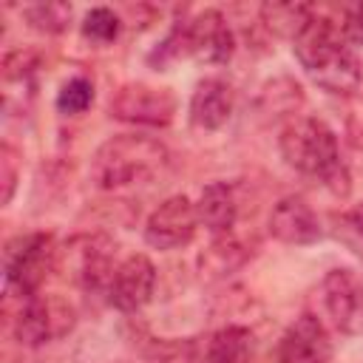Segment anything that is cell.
Segmentation results:
<instances>
[{
	"mask_svg": "<svg viewBox=\"0 0 363 363\" xmlns=\"http://www.w3.org/2000/svg\"><path fill=\"white\" fill-rule=\"evenodd\" d=\"M292 51L312 82L329 94L349 96L363 82V62L343 37L340 23L320 11L292 40Z\"/></svg>",
	"mask_w": 363,
	"mask_h": 363,
	"instance_id": "6da1fadb",
	"label": "cell"
},
{
	"mask_svg": "<svg viewBox=\"0 0 363 363\" xmlns=\"http://www.w3.org/2000/svg\"><path fill=\"white\" fill-rule=\"evenodd\" d=\"M284 162L326 184L332 193L346 196L349 193V167L340 159L337 133L318 116H295L278 139Z\"/></svg>",
	"mask_w": 363,
	"mask_h": 363,
	"instance_id": "7a4b0ae2",
	"label": "cell"
},
{
	"mask_svg": "<svg viewBox=\"0 0 363 363\" xmlns=\"http://www.w3.org/2000/svg\"><path fill=\"white\" fill-rule=\"evenodd\" d=\"M170 153L167 147L142 133H119L105 139L91 159V182L99 190H122L130 184L150 182L164 170Z\"/></svg>",
	"mask_w": 363,
	"mask_h": 363,
	"instance_id": "3957f363",
	"label": "cell"
},
{
	"mask_svg": "<svg viewBox=\"0 0 363 363\" xmlns=\"http://www.w3.org/2000/svg\"><path fill=\"white\" fill-rule=\"evenodd\" d=\"M57 244L48 233H23L3 247V278L9 298H26L40 292L48 272L57 269Z\"/></svg>",
	"mask_w": 363,
	"mask_h": 363,
	"instance_id": "277c9868",
	"label": "cell"
},
{
	"mask_svg": "<svg viewBox=\"0 0 363 363\" xmlns=\"http://www.w3.org/2000/svg\"><path fill=\"white\" fill-rule=\"evenodd\" d=\"M113 255L116 244L108 235H77L57 252V269H62L65 278L85 292H108V284L116 269Z\"/></svg>",
	"mask_w": 363,
	"mask_h": 363,
	"instance_id": "5b68a950",
	"label": "cell"
},
{
	"mask_svg": "<svg viewBox=\"0 0 363 363\" xmlns=\"http://www.w3.org/2000/svg\"><path fill=\"white\" fill-rule=\"evenodd\" d=\"M77 323L74 306L60 295H26L14 315V335L23 346H45L65 337Z\"/></svg>",
	"mask_w": 363,
	"mask_h": 363,
	"instance_id": "8992f818",
	"label": "cell"
},
{
	"mask_svg": "<svg viewBox=\"0 0 363 363\" xmlns=\"http://www.w3.org/2000/svg\"><path fill=\"white\" fill-rule=\"evenodd\" d=\"M176 94L170 88L147 85V82H125L111 96V116L128 125L164 128L176 116Z\"/></svg>",
	"mask_w": 363,
	"mask_h": 363,
	"instance_id": "52a82bcc",
	"label": "cell"
},
{
	"mask_svg": "<svg viewBox=\"0 0 363 363\" xmlns=\"http://www.w3.org/2000/svg\"><path fill=\"white\" fill-rule=\"evenodd\" d=\"M320 298L340 335H363V281L349 267H335L323 275Z\"/></svg>",
	"mask_w": 363,
	"mask_h": 363,
	"instance_id": "ba28073f",
	"label": "cell"
},
{
	"mask_svg": "<svg viewBox=\"0 0 363 363\" xmlns=\"http://www.w3.org/2000/svg\"><path fill=\"white\" fill-rule=\"evenodd\" d=\"M199 230L196 204L187 196L164 199L145 221V241L153 250H179L193 241Z\"/></svg>",
	"mask_w": 363,
	"mask_h": 363,
	"instance_id": "9c48e42d",
	"label": "cell"
},
{
	"mask_svg": "<svg viewBox=\"0 0 363 363\" xmlns=\"http://www.w3.org/2000/svg\"><path fill=\"white\" fill-rule=\"evenodd\" d=\"M332 352H335L332 335L326 323L312 312L298 315L284 329L275 349L278 363H329Z\"/></svg>",
	"mask_w": 363,
	"mask_h": 363,
	"instance_id": "30bf717a",
	"label": "cell"
},
{
	"mask_svg": "<svg viewBox=\"0 0 363 363\" xmlns=\"http://www.w3.org/2000/svg\"><path fill=\"white\" fill-rule=\"evenodd\" d=\"M156 289V267L147 255L133 252L122 258L108 284V303L119 312H139Z\"/></svg>",
	"mask_w": 363,
	"mask_h": 363,
	"instance_id": "8fae6325",
	"label": "cell"
},
{
	"mask_svg": "<svg viewBox=\"0 0 363 363\" xmlns=\"http://www.w3.org/2000/svg\"><path fill=\"white\" fill-rule=\"evenodd\" d=\"M187 45L190 57L204 65H224L235 54V34L227 17L218 9H204L187 20Z\"/></svg>",
	"mask_w": 363,
	"mask_h": 363,
	"instance_id": "7c38bea8",
	"label": "cell"
},
{
	"mask_svg": "<svg viewBox=\"0 0 363 363\" xmlns=\"http://www.w3.org/2000/svg\"><path fill=\"white\" fill-rule=\"evenodd\" d=\"M269 233L292 247H306L323 238L318 213L303 196H284L269 213Z\"/></svg>",
	"mask_w": 363,
	"mask_h": 363,
	"instance_id": "4fadbf2b",
	"label": "cell"
},
{
	"mask_svg": "<svg viewBox=\"0 0 363 363\" xmlns=\"http://www.w3.org/2000/svg\"><path fill=\"white\" fill-rule=\"evenodd\" d=\"M235 94L221 77H204L190 94V119L201 130H218L233 116Z\"/></svg>",
	"mask_w": 363,
	"mask_h": 363,
	"instance_id": "5bb4252c",
	"label": "cell"
},
{
	"mask_svg": "<svg viewBox=\"0 0 363 363\" xmlns=\"http://www.w3.org/2000/svg\"><path fill=\"white\" fill-rule=\"evenodd\" d=\"M196 213H199V224L213 235H230L235 221H238V199L233 184L227 182H210L201 187L199 201H196Z\"/></svg>",
	"mask_w": 363,
	"mask_h": 363,
	"instance_id": "9a60e30c",
	"label": "cell"
},
{
	"mask_svg": "<svg viewBox=\"0 0 363 363\" xmlns=\"http://www.w3.org/2000/svg\"><path fill=\"white\" fill-rule=\"evenodd\" d=\"M255 340L247 326H221L204 340V363H250Z\"/></svg>",
	"mask_w": 363,
	"mask_h": 363,
	"instance_id": "2e32d148",
	"label": "cell"
},
{
	"mask_svg": "<svg viewBox=\"0 0 363 363\" xmlns=\"http://www.w3.org/2000/svg\"><path fill=\"white\" fill-rule=\"evenodd\" d=\"M261 14V23L267 31H272L275 37H286V40H295L303 26L315 17V6L309 3H264L258 9Z\"/></svg>",
	"mask_w": 363,
	"mask_h": 363,
	"instance_id": "e0dca14e",
	"label": "cell"
},
{
	"mask_svg": "<svg viewBox=\"0 0 363 363\" xmlns=\"http://www.w3.org/2000/svg\"><path fill=\"white\" fill-rule=\"evenodd\" d=\"M247 258H250L247 247L230 233V235L213 238V244L201 252L199 267H201V275H207V278H224V275L235 272Z\"/></svg>",
	"mask_w": 363,
	"mask_h": 363,
	"instance_id": "ac0fdd59",
	"label": "cell"
},
{
	"mask_svg": "<svg viewBox=\"0 0 363 363\" xmlns=\"http://www.w3.org/2000/svg\"><path fill=\"white\" fill-rule=\"evenodd\" d=\"M147 363H204V343L196 337L156 340L147 349Z\"/></svg>",
	"mask_w": 363,
	"mask_h": 363,
	"instance_id": "d6986e66",
	"label": "cell"
},
{
	"mask_svg": "<svg viewBox=\"0 0 363 363\" xmlns=\"http://www.w3.org/2000/svg\"><path fill=\"white\" fill-rule=\"evenodd\" d=\"M79 31L94 45H111L122 31V17L108 6H94L91 11H85Z\"/></svg>",
	"mask_w": 363,
	"mask_h": 363,
	"instance_id": "ffe728a7",
	"label": "cell"
},
{
	"mask_svg": "<svg viewBox=\"0 0 363 363\" xmlns=\"http://www.w3.org/2000/svg\"><path fill=\"white\" fill-rule=\"evenodd\" d=\"M71 14H74V9L68 3H34V6L23 9V17L28 20V26L34 31H43V34L65 31L71 23Z\"/></svg>",
	"mask_w": 363,
	"mask_h": 363,
	"instance_id": "44dd1931",
	"label": "cell"
},
{
	"mask_svg": "<svg viewBox=\"0 0 363 363\" xmlns=\"http://www.w3.org/2000/svg\"><path fill=\"white\" fill-rule=\"evenodd\" d=\"M182 57H190V45H187V20L176 23L164 40L147 54V65H153L156 71H167V65L179 62Z\"/></svg>",
	"mask_w": 363,
	"mask_h": 363,
	"instance_id": "7402d4cb",
	"label": "cell"
},
{
	"mask_svg": "<svg viewBox=\"0 0 363 363\" xmlns=\"http://www.w3.org/2000/svg\"><path fill=\"white\" fill-rule=\"evenodd\" d=\"M94 102V82L88 77H71L57 91V111L65 116H77L88 111Z\"/></svg>",
	"mask_w": 363,
	"mask_h": 363,
	"instance_id": "603a6c76",
	"label": "cell"
},
{
	"mask_svg": "<svg viewBox=\"0 0 363 363\" xmlns=\"http://www.w3.org/2000/svg\"><path fill=\"white\" fill-rule=\"evenodd\" d=\"M17 179H20V153H17L9 142H3V147H0V184H3L0 201H3V204H9V201L14 199Z\"/></svg>",
	"mask_w": 363,
	"mask_h": 363,
	"instance_id": "cb8c5ba5",
	"label": "cell"
},
{
	"mask_svg": "<svg viewBox=\"0 0 363 363\" xmlns=\"http://www.w3.org/2000/svg\"><path fill=\"white\" fill-rule=\"evenodd\" d=\"M340 17H343V23H340L343 37H346L349 43H360V45H363V3L346 6V9L340 11Z\"/></svg>",
	"mask_w": 363,
	"mask_h": 363,
	"instance_id": "d4e9b609",
	"label": "cell"
},
{
	"mask_svg": "<svg viewBox=\"0 0 363 363\" xmlns=\"http://www.w3.org/2000/svg\"><path fill=\"white\" fill-rule=\"evenodd\" d=\"M346 136L352 147L363 150V96H354L346 111Z\"/></svg>",
	"mask_w": 363,
	"mask_h": 363,
	"instance_id": "484cf974",
	"label": "cell"
},
{
	"mask_svg": "<svg viewBox=\"0 0 363 363\" xmlns=\"http://www.w3.org/2000/svg\"><path fill=\"white\" fill-rule=\"evenodd\" d=\"M346 224H349V230L363 241V201H360V204L346 216Z\"/></svg>",
	"mask_w": 363,
	"mask_h": 363,
	"instance_id": "4316f807",
	"label": "cell"
}]
</instances>
